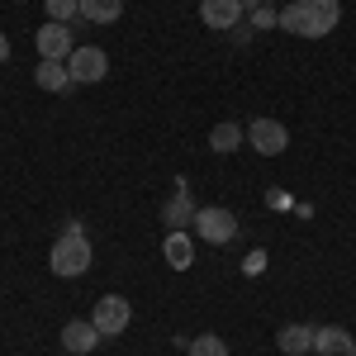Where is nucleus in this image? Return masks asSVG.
<instances>
[{"instance_id": "6", "label": "nucleus", "mask_w": 356, "mask_h": 356, "mask_svg": "<svg viewBox=\"0 0 356 356\" xmlns=\"http://www.w3.org/2000/svg\"><path fill=\"white\" fill-rule=\"evenodd\" d=\"M67 72H72L76 86H95L110 76V57H105V48H76L67 57Z\"/></svg>"}, {"instance_id": "1", "label": "nucleus", "mask_w": 356, "mask_h": 356, "mask_svg": "<svg viewBox=\"0 0 356 356\" xmlns=\"http://www.w3.org/2000/svg\"><path fill=\"white\" fill-rule=\"evenodd\" d=\"M342 19V5L337 0H290L280 10V29L285 33H300V38H323L332 33Z\"/></svg>"}, {"instance_id": "21", "label": "nucleus", "mask_w": 356, "mask_h": 356, "mask_svg": "<svg viewBox=\"0 0 356 356\" xmlns=\"http://www.w3.org/2000/svg\"><path fill=\"white\" fill-rule=\"evenodd\" d=\"M247 5H252V10H261V5H266V0H243V10H247Z\"/></svg>"}, {"instance_id": "4", "label": "nucleus", "mask_w": 356, "mask_h": 356, "mask_svg": "<svg viewBox=\"0 0 356 356\" xmlns=\"http://www.w3.org/2000/svg\"><path fill=\"white\" fill-rule=\"evenodd\" d=\"M129 318H134V304L124 300V295H100V300H95V314H90V323L100 328V337L129 332Z\"/></svg>"}, {"instance_id": "7", "label": "nucleus", "mask_w": 356, "mask_h": 356, "mask_svg": "<svg viewBox=\"0 0 356 356\" xmlns=\"http://www.w3.org/2000/svg\"><path fill=\"white\" fill-rule=\"evenodd\" d=\"M33 48H38V57H48V62H67V57L76 53V43H72V24L48 19V24L33 33Z\"/></svg>"}, {"instance_id": "13", "label": "nucleus", "mask_w": 356, "mask_h": 356, "mask_svg": "<svg viewBox=\"0 0 356 356\" xmlns=\"http://www.w3.org/2000/svg\"><path fill=\"white\" fill-rule=\"evenodd\" d=\"M162 257H166V266H171V271H191V261H195V238H186L181 228H176V233H166Z\"/></svg>"}, {"instance_id": "2", "label": "nucleus", "mask_w": 356, "mask_h": 356, "mask_svg": "<svg viewBox=\"0 0 356 356\" xmlns=\"http://www.w3.org/2000/svg\"><path fill=\"white\" fill-rule=\"evenodd\" d=\"M90 238L86 233H62L53 243V257H48V266H53V275H62V280H76V275L90 271Z\"/></svg>"}, {"instance_id": "12", "label": "nucleus", "mask_w": 356, "mask_h": 356, "mask_svg": "<svg viewBox=\"0 0 356 356\" xmlns=\"http://www.w3.org/2000/svg\"><path fill=\"white\" fill-rule=\"evenodd\" d=\"M33 81L38 90H48V95H62V90H72V72H67V62H48V57H38V67H33Z\"/></svg>"}, {"instance_id": "16", "label": "nucleus", "mask_w": 356, "mask_h": 356, "mask_svg": "<svg viewBox=\"0 0 356 356\" xmlns=\"http://www.w3.org/2000/svg\"><path fill=\"white\" fill-rule=\"evenodd\" d=\"M124 15V0H81V19L90 24H114Z\"/></svg>"}, {"instance_id": "17", "label": "nucleus", "mask_w": 356, "mask_h": 356, "mask_svg": "<svg viewBox=\"0 0 356 356\" xmlns=\"http://www.w3.org/2000/svg\"><path fill=\"white\" fill-rule=\"evenodd\" d=\"M186 352L191 356H228V342H223L219 332H200V337H191Z\"/></svg>"}, {"instance_id": "5", "label": "nucleus", "mask_w": 356, "mask_h": 356, "mask_svg": "<svg viewBox=\"0 0 356 356\" xmlns=\"http://www.w3.org/2000/svg\"><path fill=\"white\" fill-rule=\"evenodd\" d=\"M247 143H252L261 157H280V152L290 147V129H285L280 119H252V124H247Z\"/></svg>"}, {"instance_id": "11", "label": "nucleus", "mask_w": 356, "mask_h": 356, "mask_svg": "<svg viewBox=\"0 0 356 356\" xmlns=\"http://www.w3.org/2000/svg\"><path fill=\"white\" fill-rule=\"evenodd\" d=\"M314 352L318 356H356V337L347 328H337V323L314 328Z\"/></svg>"}, {"instance_id": "20", "label": "nucleus", "mask_w": 356, "mask_h": 356, "mask_svg": "<svg viewBox=\"0 0 356 356\" xmlns=\"http://www.w3.org/2000/svg\"><path fill=\"white\" fill-rule=\"evenodd\" d=\"M5 62H10V38L0 33V67H5Z\"/></svg>"}, {"instance_id": "8", "label": "nucleus", "mask_w": 356, "mask_h": 356, "mask_svg": "<svg viewBox=\"0 0 356 356\" xmlns=\"http://www.w3.org/2000/svg\"><path fill=\"white\" fill-rule=\"evenodd\" d=\"M195 204L191 200V186L186 181H176V191L166 195V204H162V223H166V233H176V228H186V223H195Z\"/></svg>"}, {"instance_id": "10", "label": "nucleus", "mask_w": 356, "mask_h": 356, "mask_svg": "<svg viewBox=\"0 0 356 356\" xmlns=\"http://www.w3.org/2000/svg\"><path fill=\"white\" fill-rule=\"evenodd\" d=\"M204 29H238L243 24V0H200Z\"/></svg>"}, {"instance_id": "15", "label": "nucleus", "mask_w": 356, "mask_h": 356, "mask_svg": "<svg viewBox=\"0 0 356 356\" xmlns=\"http://www.w3.org/2000/svg\"><path fill=\"white\" fill-rule=\"evenodd\" d=\"M243 124H233V119H228V124H219V129H214V134H209V147H214V152H219V157H228V152H238V147H243Z\"/></svg>"}, {"instance_id": "19", "label": "nucleus", "mask_w": 356, "mask_h": 356, "mask_svg": "<svg viewBox=\"0 0 356 356\" xmlns=\"http://www.w3.org/2000/svg\"><path fill=\"white\" fill-rule=\"evenodd\" d=\"M275 24H280V10H271V5L252 10V29H275Z\"/></svg>"}, {"instance_id": "18", "label": "nucleus", "mask_w": 356, "mask_h": 356, "mask_svg": "<svg viewBox=\"0 0 356 356\" xmlns=\"http://www.w3.org/2000/svg\"><path fill=\"white\" fill-rule=\"evenodd\" d=\"M43 10H48V19H57V24H76L81 19V0H43Z\"/></svg>"}, {"instance_id": "14", "label": "nucleus", "mask_w": 356, "mask_h": 356, "mask_svg": "<svg viewBox=\"0 0 356 356\" xmlns=\"http://www.w3.org/2000/svg\"><path fill=\"white\" fill-rule=\"evenodd\" d=\"M275 347L285 356H304V352H314V328L309 323H285V328L275 332Z\"/></svg>"}, {"instance_id": "3", "label": "nucleus", "mask_w": 356, "mask_h": 356, "mask_svg": "<svg viewBox=\"0 0 356 356\" xmlns=\"http://www.w3.org/2000/svg\"><path fill=\"white\" fill-rule=\"evenodd\" d=\"M195 238H204V243H233L238 238V219H233V209H223V204H204V209H195Z\"/></svg>"}, {"instance_id": "9", "label": "nucleus", "mask_w": 356, "mask_h": 356, "mask_svg": "<svg viewBox=\"0 0 356 356\" xmlns=\"http://www.w3.org/2000/svg\"><path fill=\"white\" fill-rule=\"evenodd\" d=\"M100 342H105V337H100V328H95L90 318H72V323L62 328V347H67L72 356H86V352H95Z\"/></svg>"}]
</instances>
